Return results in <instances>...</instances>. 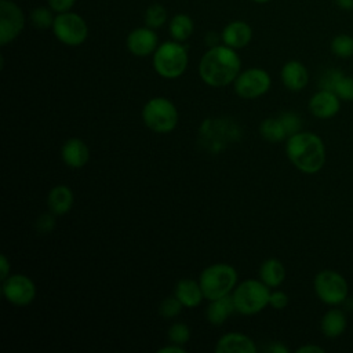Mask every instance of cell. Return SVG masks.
Returning a JSON list of instances; mask_svg holds the SVG:
<instances>
[{"mask_svg":"<svg viewBox=\"0 0 353 353\" xmlns=\"http://www.w3.org/2000/svg\"><path fill=\"white\" fill-rule=\"evenodd\" d=\"M188 48L181 41L168 40L153 52V69L164 79H176L182 76L188 68Z\"/></svg>","mask_w":353,"mask_h":353,"instance_id":"3957f363","label":"cell"},{"mask_svg":"<svg viewBox=\"0 0 353 353\" xmlns=\"http://www.w3.org/2000/svg\"><path fill=\"white\" fill-rule=\"evenodd\" d=\"M216 353H255L256 346L254 341L240 332H229L222 335L216 345H215Z\"/></svg>","mask_w":353,"mask_h":353,"instance_id":"2e32d148","label":"cell"},{"mask_svg":"<svg viewBox=\"0 0 353 353\" xmlns=\"http://www.w3.org/2000/svg\"><path fill=\"white\" fill-rule=\"evenodd\" d=\"M55 15L50 7H36L29 14V21L36 29H51Z\"/></svg>","mask_w":353,"mask_h":353,"instance_id":"4316f807","label":"cell"},{"mask_svg":"<svg viewBox=\"0 0 353 353\" xmlns=\"http://www.w3.org/2000/svg\"><path fill=\"white\" fill-rule=\"evenodd\" d=\"M331 51L334 55L339 58H350L353 57V36L341 33L336 34L331 40Z\"/></svg>","mask_w":353,"mask_h":353,"instance_id":"83f0119b","label":"cell"},{"mask_svg":"<svg viewBox=\"0 0 353 353\" xmlns=\"http://www.w3.org/2000/svg\"><path fill=\"white\" fill-rule=\"evenodd\" d=\"M321 90L334 92L339 99L353 101V77L345 76L341 70H328L320 80Z\"/></svg>","mask_w":353,"mask_h":353,"instance_id":"4fadbf2b","label":"cell"},{"mask_svg":"<svg viewBox=\"0 0 353 353\" xmlns=\"http://www.w3.org/2000/svg\"><path fill=\"white\" fill-rule=\"evenodd\" d=\"M259 132L261 137L269 142H280L287 137L285 128L279 117L265 119L259 125Z\"/></svg>","mask_w":353,"mask_h":353,"instance_id":"d4e9b609","label":"cell"},{"mask_svg":"<svg viewBox=\"0 0 353 353\" xmlns=\"http://www.w3.org/2000/svg\"><path fill=\"white\" fill-rule=\"evenodd\" d=\"M199 283L205 299H218L232 294L237 284V272L229 263H214L201 272Z\"/></svg>","mask_w":353,"mask_h":353,"instance_id":"277c9868","label":"cell"},{"mask_svg":"<svg viewBox=\"0 0 353 353\" xmlns=\"http://www.w3.org/2000/svg\"><path fill=\"white\" fill-rule=\"evenodd\" d=\"M4 298L15 306H26L36 296V285L32 279L25 274H10L1 284Z\"/></svg>","mask_w":353,"mask_h":353,"instance_id":"8fae6325","label":"cell"},{"mask_svg":"<svg viewBox=\"0 0 353 353\" xmlns=\"http://www.w3.org/2000/svg\"><path fill=\"white\" fill-rule=\"evenodd\" d=\"M47 204L54 215H63L69 212L73 205V192L66 185H57L50 190Z\"/></svg>","mask_w":353,"mask_h":353,"instance_id":"ffe728a7","label":"cell"},{"mask_svg":"<svg viewBox=\"0 0 353 353\" xmlns=\"http://www.w3.org/2000/svg\"><path fill=\"white\" fill-rule=\"evenodd\" d=\"M309 109L316 117H332L339 110V98L328 90H320L312 97L309 102Z\"/></svg>","mask_w":353,"mask_h":353,"instance_id":"e0dca14e","label":"cell"},{"mask_svg":"<svg viewBox=\"0 0 353 353\" xmlns=\"http://www.w3.org/2000/svg\"><path fill=\"white\" fill-rule=\"evenodd\" d=\"M61 157L68 167L81 168L90 160V149L80 138H70L62 145Z\"/></svg>","mask_w":353,"mask_h":353,"instance_id":"9a60e30c","label":"cell"},{"mask_svg":"<svg viewBox=\"0 0 353 353\" xmlns=\"http://www.w3.org/2000/svg\"><path fill=\"white\" fill-rule=\"evenodd\" d=\"M281 81L291 91H301L309 81V73L299 61H288L281 68Z\"/></svg>","mask_w":353,"mask_h":353,"instance_id":"ac0fdd59","label":"cell"},{"mask_svg":"<svg viewBox=\"0 0 353 353\" xmlns=\"http://www.w3.org/2000/svg\"><path fill=\"white\" fill-rule=\"evenodd\" d=\"M268 350L270 353H288V349L281 343H273L272 346H269Z\"/></svg>","mask_w":353,"mask_h":353,"instance_id":"ab89813d","label":"cell"},{"mask_svg":"<svg viewBox=\"0 0 353 353\" xmlns=\"http://www.w3.org/2000/svg\"><path fill=\"white\" fill-rule=\"evenodd\" d=\"M125 44L132 55L148 57L152 55L159 47V37L152 28H135L128 33Z\"/></svg>","mask_w":353,"mask_h":353,"instance_id":"7c38bea8","label":"cell"},{"mask_svg":"<svg viewBox=\"0 0 353 353\" xmlns=\"http://www.w3.org/2000/svg\"><path fill=\"white\" fill-rule=\"evenodd\" d=\"M234 312H236V309H234L233 298H232V294H229L222 298L210 301V305L205 309V317L211 324L221 325Z\"/></svg>","mask_w":353,"mask_h":353,"instance_id":"44dd1931","label":"cell"},{"mask_svg":"<svg viewBox=\"0 0 353 353\" xmlns=\"http://www.w3.org/2000/svg\"><path fill=\"white\" fill-rule=\"evenodd\" d=\"M168 19V12L164 6L159 3L150 4L145 11V25L152 29H160Z\"/></svg>","mask_w":353,"mask_h":353,"instance_id":"484cf974","label":"cell"},{"mask_svg":"<svg viewBox=\"0 0 353 353\" xmlns=\"http://www.w3.org/2000/svg\"><path fill=\"white\" fill-rule=\"evenodd\" d=\"M234 83V91L244 99H255L266 94L270 88V74L261 68H250L239 73Z\"/></svg>","mask_w":353,"mask_h":353,"instance_id":"ba28073f","label":"cell"},{"mask_svg":"<svg viewBox=\"0 0 353 353\" xmlns=\"http://www.w3.org/2000/svg\"><path fill=\"white\" fill-rule=\"evenodd\" d=\"M232 298L237 313L251 316L259 313L269 305L270 291L262 280L248 279L234 287Z\"/></svg>","mask_w":353,"mask_h":353,"instance_id":"5b68a950","label":"cell"},{"mask_svg":"<svg viewBox=\"0 0 353 353\" xmlns=\"http://www.w3.org/2000/svg\"><path fill=\"white\" fill-rule=\"evenodd\" d=\"M25 26V14L12 0H0V46L15 40Z\"/></svg>","mask_w":353,"mask_h":353,"instance_id":"30bf717a","label":"cell"},{"mask_svg":"<svg viewBox=\"0 0 353 353\" xmlns=\"http://www.w3.org/2000/svg\"><path fill=\"white\" fill-rule=\"evenodd\" d=\"M323 352L324 350L316 345H305V346L296 349V353H323Z\"/></svg>","mask_w":353,"mask_h":353,"instance_id":"74e56055","label":"cell"},{"mask_svg":"<svg viewBox=\"0 0 353 353\" xmlns=\"http://www.w3.org/2000/svg\"><path fill=\"white\" fill-rule=\"evenodd\" d=\"M167 336L171 343L185 345L190 338V330L185 323H174L167 332Z\"/></svg>","mask_w":353,"mask_h":353,"instance_id":"f1b7e54d","label":"cell"},{"mask_svg":"<svg viewBox=\"0 0 353 353\" xmlns=\"http://www.w3.org/2000/svg\"><path fill=\"white\" fill-rule=\"evenodd\" d=\"M285 152L291 163L306 174L321 170L325 161L323 141L313 132H296L288 137Z\"/></svg>","mask_w":353,"mask_h":353,"instance_id":"7a4b0ae2","label":"cell"},{"mask_svg":"<svg viewBox=\"0 0 353 353\" xmlns=\"http://www.w3.org/2000/svg\"><path fill=\"white\" fill-rule=\"evenodd\" d=\"M335 4L343 11H353V0H335Z\"/></svg>","mask_w":353,"mask_h":353,"instance_id":"f35d334b","label":"cell"},{"mask_svg":"<svg viewBox=\"0 0 353 353\" xmlns=\"http://www.w3.org/2000/svg\"><path fill=\"white\" fill-rule=\"evenodd\" d=\"M241 59L234 48L218 44L210 47L199 63L201 80L211 87H225L236 80L241 72Z\"/></svg>","mask_w":353,"mask_h":353,"instance_id":"6da1fadb","label":"cell"},{"mask_svg":"<svg viewBox=\"0 0 353 353\" xmlns=\"http://www.w3.org/2000/svg\"><path fill=\"white\" fill-rule=\"evenodd\" d=\"M288 303V296L285 292L283 291H274L270 292V298H269V305L274 309H284Z\"/></svg>","mask_w":353,"mask_h":353,"instance_id":"836d02e7","label":"cell"},{"mask_svg":"<svg viewBox=\"0 0 353 353\" xmlns=\"http://www.w3.org/2000/svg\"><path fill=\"white\" fill-rule=\"evenodd\" d=\"M174 295L181 301L183 307H196L204 299V294L200 287V283L192 279L179 280L175 285Z\"/></svg>","mask_w":353,"mask_h":353,"instance_id":"d6986e66","label":"cell"},{"mask_svg":"<svg viewBox=\"0 0 353 353\" xmlns=\"http://www.w3.org/2000/svg\"><path fill=\"white\" fill-rule=\"evenodd\" d=\"M222 43L234 50L244 48L252 39V29L244 21H232L221 32Z\"/></svg>","mask_w":353,"mask_h":353,"instance_id":"5bb4252c","label":"cell"},{"mask_svg":"<svg viewBox=\"0 0 353 353\" xmlns=\"http://www.w3.org/2000/svg\"><path fill=\"white\" fill-rule=\"evenodd\" d=\"M254 3H256V4H265V3H269V1H272V0H252Z\"/></svg>","mask_w":353,"mask_h":353,"instance_id":"60d3db41","label":"cell"},{"mask_svg":"<svg viewBox=\"0 0 353 353\" xmlns=\"http://www.w3.org/2000/svg\"><path fill=\"white\" fill-rule=\"evenodd\" d=\"M51 30L61 43L70 47L83 44L88 37V25L85 19L73 11L57 14Z\"/></svg>","mask_w":353,"mask_h":353,"instance_id":"52a82bcc","label":"cell"},{"mask_svg":"<svg viewBox=\"0 0 353 353\" xmlns=\"http://www.w3.org/2000/svg\"><path fill=\"white\" fill-rule=\"evenodd\" d=\"M55 226L54 216L51 214H43L36 221V229L40 233H50Z\"/></svg>","mask_w":353,"mask_h":353,"instance_id":"1f68e13d","label":"cell"},{"mask_svg":"<svg viewBox=\"0 0 353 353\" xmlns=\"http://www.w3.org/2000/svg\"><path fill=\"white\" fill-rule=\"evenodd\" d=\"M182 307H183V305L174 295V296H168L161 301V303L159 306V313H160V316H163L165 319H172V317H176L182 312Z\"/></svg>","mask_w":353,"mask_h":353,"instance_id":"f546056e","label":"cell"},{"mask_svg":"<svg viewBox=\"0 0 353 353\" xmlns=\"http://www.w3.org/2000/svg\"><path fill=\"white\" fill-rule=\"evenodd\" d=\"M10 276V262L7 259V256L3 254L0 256V279L1 281L6 280Z\"/></svg>","mask_w":353,"mask_h":353,"instance_id":"e575fe53","label":"cell"},{"mask_svg":"<svg viewBox=\"0 0 353 353\" xmlns=\"http://www.w3.org/2000/svg\"><path fill=\"white\" fill-rule=\"evenodd\" d=\"M185 347H182L181 345H176V343H171V345H167L161 349L157 350V353H185Z\"/></svg>","mask_w":353,"mask_h":353,"instance_id":"8d00e7d4","label":"cell"},{"mask_svg":"<svg viewBox=\"0 0 353 353\" xmlns=\"http://www.w3.org/2000/svg\"><path fill=\"white\" fill-rule=\"evenodd\" d=\"M221 41H222L221 34H218V33L214 32V30H211V32H208V33L205 34V44H207L208 47H215V46H218Z\"/></svg>","mask_w":353,"mask_h":353,"instance_id":"d590c367","label":"cell"},{"mask_svg":"<svg viewBox=\"0 0 353 353\" xmlns=\"http://www.w3.org/2000/svg\"><path fill=\"white\" fill-rule=\"evenodd\" d=\"M345 327H346V319H345L343 313L338 309L328 310L321 320V330H323L324 335H327L330 338L341 335L343 332Z\"/></svg>","mask_w":353,"mask_h":353,"instance_id":"cb8c5ba5","label":"cell"},{"mask_svg":"<svg viewBox=\"0 0 353 353\" xmlns=\"http://www.w3.org/2000/svg\"><path fill=\"white\" fill-rule=\"evenodd\" d=\"M178 117L175 105L164 97L150 98L142 109L145 125L159 134L171 132L178 124Z\"/></svg>","mask_w":353,"mask_h":353,"instance_id":"8992f818","label":"cell"},{"mask_svg":"<svg viewBox=\"0 0 353 353\" xmlns=\"http://www.w3.org/2000/svg\"><path fill=\"white\" fill-rule=\"evenodd\" d=\"M193 29H194L193 19L183 12L175 14L168 23V30L172 40L181 41V43L186 41L192 36Z\"/></svg>","mask_w":353,"mask_h":353,"instance_id":"603a6c76","label":"cell"},{"mask_svg":"<svg viewBox=\"0 0 353 353\" xmlns=\"http://www.w3.org/2000/svg\"><path fill=\"white\" fill-rule=\"evenodd\" d=\"M74 3H76V0H48V7L55 14H61V12L72 11Z\"/></svg>","mask_w":353,"mask_h":353,"instance_id":"d6a6232c","label":"cell"},{"mask_svg":"<svg viewBox=\"0 0 353 353\" xmlns=\"http://www.w3.org/2000/svg\"><path fill=\"white\" fill-rule=\"evenodd\" d=\"M280 121L283 123L284 128H285V132H287V137H291L296 132L301 131V119L295 114V113H291V112H285V113H281L280 114Z\"/></svg>","mask_w":353,"mask_h":353,"instance_id":"4dcf8cb0","label":"cell"},{"mask_svg":"<svg viewBox=\"0 0 353 353\" xmlns=\"http://www.w3.org/2000/svg\"><path fill=\"white\" fill-rule=\"evenodd\" d=\"M314 291L317 296L328 303H341L347 295L346 280L334 270H323L314 279Z\"/></svg>","mask_w":353,"mask_h":353,"instance_id":"9c48e42d","label":"cell"},{"mask_svg":"<svg viewBox=\"0 0 353 353\" xmlns=\"http://www.w3.org/2000/svg\"><path fill=\"white\" fill-rule=\"evenodd\" d=\"M284 277H285L284 265L276 258H270L265 261L259 268V279L268 287L280 285L284 281Z\"/></svg>","mask_w":353,"mask_h":353,"instance_id":"7402d4cb","label":"cell"}]
</instances>
